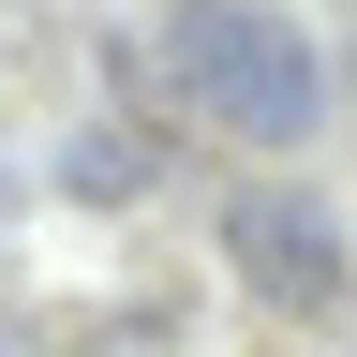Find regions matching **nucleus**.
I'll list each match as a JSON object with an SVG mask.
<instances>
[{
  "label": "nucleus",
  "instance_id": "1",
  "mask_svg": "<svg viewBox=\"0 0 357 357\" xmlns=\"http://www.w3.org/2000/svg\"><path fill=\"white\" fill-rule=\"evenodd\" d=\"M149 45H164L178 105L208 134H238V149H298L328 119V45H312L298 0H164Z\"/></svg>",
  "mask_w": 357,
  "mask_h": 357
},
{
  "label": "nucleus",
  "instance_id": "2",
  "mask_svg": "<svg viewBox=\"0 0 357 357\" xmlns=\"http://www.w3.org/2000/svg\"><path fill=\"white\" fill-rule=\"evenodd\" d=\"M223 268H238L268 312H342V298H357V238H342V208L298 194V178L223 194Z\"/></svg>",
  "mask_w": 357,
  "mask_h": 357
},
{
  "label": "nucleus",
  "instance_id": "3",
  "mask_svg": "<svg viewBox=\"0 0 357 357\" xmlns=\"http://www.w3.org/2000/svg\"><path fill=\"white\" fill-rule=\"evenodd\" d=\"M60 194L75 208H134V194H149V134H134V119H75L60 134Z\"/></svg>",
  "mask_w": 357,
  "mask_h": 357
}]
</instances>
